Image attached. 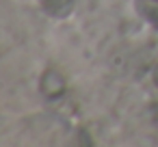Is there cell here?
Instances as JSON below:
<instances>
[{
  "instance_id": "1",
  "label": "cell",
  "mask_w": 158,
  "mask_h": 147,
  "mask_svg": "<svg viewBox=\"0 0 158 147\" xmlns=\"http://www.w3.org/2000/svg\"><path fill=\"white\" fill-rule=\"evenodd\" d=\"M39 89H41V93H44L48 100H56V97H61V95L65 93L67 80H65V76H63L59 69L50 67V69L44 71V76H41V80H39Z\"/></svg>"
},
{
  "instance_id": "2",
  "label": "cell",
  "mask_w": 158,
  "mask_h": 147,
  "mask_svg": "<svg viewBox=\"0 0 158 147\" xmlns=\"http://www.w3.org/2000/svg\"><path fill=\"white\" fill-rule=\"evenodd\" d=\"M44 11L52 18H67L74 11V0H41Z\"/></svg>"
},
{
  "instance_id": "3",
  "label": "cell",
  "mask_w": 158,
  "mask_h": 147,
  "mask_svg": "<svg viewBox=\"0 0 158 147\" xmlns=\"http://www.w3.org/2000/svg\"><path fill=\"white\" fill-rule=\"evenodd\" d=\"M134 9L145 22L158 28V0H134Z\"/></svg>"
},
{
  "instance_id": "4",
  "label": "cell",
  "mask_w": 158,
  "mask_h": 147,
  "mask_svg": "<svg viewBox=\"0 0 158 147\" xmlns=\"http://www.w3.org/2000/svg\"><path fill=\"white\" fill-rule=\"evenodd\" d=\"M152 78H154V84L158 87V63L154 65V71H152Z\"/></svg>"
}]
</instances>
